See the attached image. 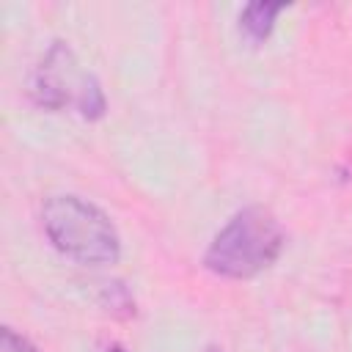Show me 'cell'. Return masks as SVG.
I'll return each mask as SVG.
<instances>
[{"instance_id":"6da1fadb","label":"cell","mask_w":352,"mask_h":352,"mask_svg":"<svg viewBox=\"0 0 352 352\" xmlns=\"http://www.w3.org/2000/svg\"><path fill=\"white\" fill-rule=\"evenodd\" d=\"M283 242L286 234L270 209L245 206L214 234L204 253V264L220 278L248 280L280 256Z\"/></svg>"},{"instance_id":"7a4b0ae2","label":"cell","mask_w":352,"mask_h":352,"mask_svg":"<svg viewBox=\"0 0 352 352\" xmlns=\"http://www.w3.org/2000/svg\"><path fill=\"white\" fill-rule=\"evenodd\" d=\"M41 223L50 242L80 264L102 267L116 264L121 256V236L113 220L80 195H50L41 209Z\"/></svg>"},{"instance_id":"3957f363","label":"cell","mask_w":352,"mask_h":352,"mask_svg":"<svg viewBox=\"0 0 352 352\" xmlns=\"http://www.w3.org/2000/svg\"><path fill=\"white\" fill-rule=\"evenodd\" d=\"M30 94L36 104L44 110H63L74 104L80 116L88 121L102 118L107 110V99L99 80L91 72L80 69L74 50L60 38L50 44L41 63L36 66Z\"/></svg>"},{"instance_id":"277c9868","label":"cell","mask_w":352,"mask_h":352,"mask_svg":"<svg viewBox=\"0 0 352 352\" xmlns=\"http://www.w3.org/2000/svg\"><path fill=\"white\" fill-rule=\"evenodd\" d=\"M283 8H286V3H264V0L248 3L239 14V33L245 36V41L253 47L267 41L275 28V19Z\"/></svg>"},{"instance_id":"5b68a950","label":"cell","mask_w":352,"mask_h":352,"mask_svg":"<svg viewBox=\"0 0 352 352\" xmlns=\"http://www.w3.org/2000/svg\"><path fill=\"white\" fill-rule=\"evenodd\" d=\"M0 352H38L25 336H19L14 327H3L0 333Z\"/></svg>"},{"instance_id":"8992f818","label":"cell","mask_w":352,"mask_h":352,"mask_svg":"<svg viewBox=\"0 0 352 352\" xmlns=\"http://www.w3.org/2000/svg\"><path fill=\"white\" fill-rule=\"evenodd\" d=\"M107 352H124V349H118V346H110V349H107Z\"/></svg>"},{"instance_id":"52a82bcc","label":"cell","mask_w":352,"mask_h":352,"mask_svg":"<svg viewBox=\"0 0 352 352\" xmlns=\"http://www.w3.org/2000/svg\"><path fill=\"white\" fill-rule=\"evenodd\" d=\"M206 352H223V349H217V346H212V349H206Z\"/></svg>"}]
</instances>
